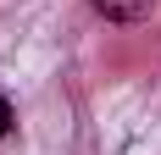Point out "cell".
I'll use <instances>...</instances> for the list:
<instances>
[{
  "instance_id": "6da1fadb",
  "label": "cell",
  "mask_w": 161,
  "mask_h": 155,
  "mask_svg": "<svg viewBox=\"0 0 161 155\" xmlns=\"http://www.w3.org/2000/svg\"><path fill=\"white\" fill-rule=\"evenodd\" d=\"M106 22H145L150 11H156V0H89Z\"/></svg>"
},
{
  "instance_id": "7a4b0ae2",
  "label": "cell",
  "mask_w": 161,
  "mask_h": 155,
  "mask_svg": "<svg viewBox=\"0 0 161 155\" xmlns=\"http://www.w3.org/2000/svg\"><path fill=\"white\" fill-rule=\"evenodd\" d=\"M11 122H17V116H11V100H6V94H0V139H6V133H11Z\"/></svg>"
}]
</instances>
